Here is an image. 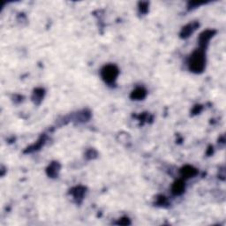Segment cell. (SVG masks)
Instances as JSON below:
<instances>
[{"label":"cell","instance_id":"1","mask_svg":"<svg viewBox=\"0 0 226 226\" xmlns=\"http://www.w3.org/2000/svg\"><path fill=\"white\" fill-rule=\"evenodd\" d=\"M204 56L200 51H196L193 54L190 59V69L194 72H200L204 67Z\"/></svg>","mask_w":226,"mask_h":226},{"label":"cell","instance_id":"2","mask_svg":"<svg viewBox=\"0 0 226 226\" xmlns=\"http://www.w3.org/2000/svg\"><path fill=\"white\" fill-rule=\"evenodd\" d=\"M103 78L107 81V82H112L114 81L118 75V69L115 66L112 65H108L104 67V69L102 72Z\"/></svg>","mask_w":226,"mask_h":226},{"label":"cell","instance_id":"3","mask_svg":"<svg viewBox=\"0 0 226 226\" xmlns=\"http://www.w3.org/2000/svg\"><path fill=\"white\" fill-rule=\"evenodd\" d=\"M184 190V185L181 181H177V183H175L174 186H173V192L175 193H182Z\"/></svg>","mask_w":226,"mask_h":226},{"label":"cell","instance_id":"4","mask_svg":"<svg viewBox=\"0 0 226 226\" xmlns=\"http://www.w3.org/2000/svg\"><path fill=\"white\" fill-rule=\"evenodd\" d=\"M145 96V91L141 88H139L137 90L133 91V97L134 98H137V99H141L143 98Z\"/></svg>","mask_w":226,"mask_h":226},{"label":"cell","instance_id":"5","mask_svg":"<svg viewBox=\"0 0 226 226\" xmlns=\"http://www.w3.org/2000/svg\"><path fill=\"white\" fill-rule=\"evenodd\" d=\"M194 173H195L194 170H193V168H191V167H187V168H186V169L183 171V174H185V175L187 176V177L192 176V175H193Z\"/></svg>","mask_w":226,"mask_h":226}]
</instances>
